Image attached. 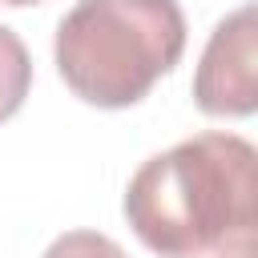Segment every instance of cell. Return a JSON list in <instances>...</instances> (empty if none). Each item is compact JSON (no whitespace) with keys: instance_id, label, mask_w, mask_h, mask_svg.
<instances>
[{"instance_id":"cell-1","label":"cell","mask_w":258,"mask_h":258,"mask_svg":"<svg viewBox=\"0 0 258 258\" xmlns=\"http://www.w3.org/2000/svg\"><path fill=\"white\" fill-rule=\"evenodd\" d=\"M121 210L157 258H258V153L238 133H194L129 177Z\"/></svg>"},{"instance_id":"cell-4","label":"cell","mask_w":258,"mask_h":258,"mask_svg":"<svg viewBox=\"0 0 258 258\" xmlns=\"http://www.w3.org/2000/svg\"><path fill=\"white\" fill-rule=\"evenodd\" d=\"M32 89V56L24 40L0 24V121L16 117Z\"/></svg>"},{"instance_id":"cell-2","label":"cell","mask_w":258,"mask_h":258,"mask_svg":"<svg viewBox=\"0 0 258 258\" xmlns=\"http://www.w3.org/2000/svg\"><path fill=\"white\" fill-rule=\"evenodd\" d=\"M56 73L97 109H129L185 52L177 0H77L56 24Z\"/></svg>"},{"instance_id":"cell-6","label":"cell","mask_w":258,"mask_h":258,"mask_svg":"<svg viewBox=\"0 0 258 258\" xmlns=\"http://www.w3.org/2000/svg\"><path fill=\"white\" fill-rule=\"evenodd\" d=\"M0 4H8V8H28V4H44V0H0Z\"/></svg>"},{"instance_id":"cell-5","label":"cell","mask_w":258,"mask_h":258,"mask_svg":"<svg viewBox=\"0 0 258 258\" xmlns=\"http://www.w3.org/2000/svg\"><path fill=\"white\" fill-rule=\"evenodd\" d=\"M40 258H129L109 234H97V230H69L60 234Z\"/></svg>"},{"instance_id":"cell-3","label":"cell","mask_w":258,"mask_h":258,"mask_svg":"<svg viewBox=\"0 0 258 258\" xmlns=\"http://www.w3.org/2000/svg\"><path fill=\"white\" fill-rule=\"evenodd\" d=\"M194 105L206 117H250L258 109V20L254 4L234 8L210 32L198 73Z\"/></svg>"}]
</instances>
